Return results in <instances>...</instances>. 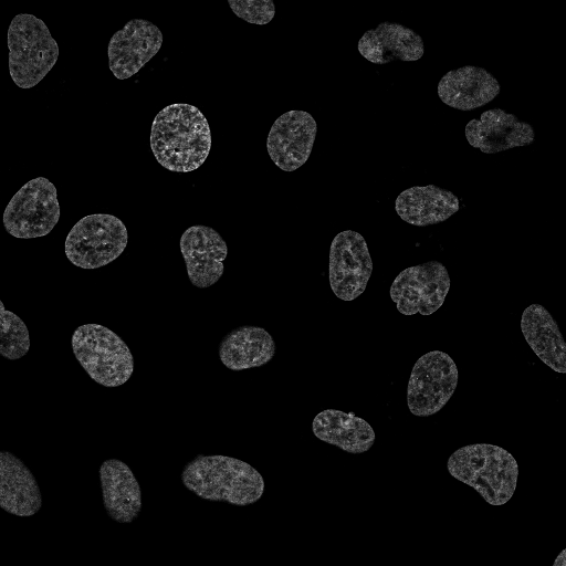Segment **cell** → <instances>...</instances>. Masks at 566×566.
Instances as JSON below:
<instances>
[{"instance_id": "cell-9", "label": "cell", "mask_w": 566, "mask_h": 566, "mask_svg": "<svg viewBox=\"0 0 566 566\" xmlns=\"http://www.w3.org/2000/svg\"><path fill=\"white\" fill-rule=\"evenodd\" d=\"M449 290L446 266L429 261L401 271L390 286V297L403 315H430L442 306Z\"/></svg>"}, {"instance_id": "cell-12", "label": "cell", "mask_w": 566, "mask_h": 566, "mask_svg": "<svg viewBox=\"0 0 566 566\" xmlns=\"http://www.w3.org/2000/svg\"><path fill=\"white\" fill-rule=\"evenodd\" d=\"M163 44L158 27L145 19H133L113 34L108 43V65L115 77L136 74Z\"/></svg>"}, {"instance_id": "cell-15", "label": "cell", "mask_w": 566, "mask_h": 566, "mask_svg": "<svg viewBox=\"0 0 566 566\" xmlns=\"http://www.w3.org/2000/svg\"><path fill=\"white\" fill-rule=\"evenodd\" d=\"M359 53L369 62L417 61L423 55V40L400 23L381 22L366 31L358 42Z\"/></svg>"}, {"instance_id": "cell-6", "label": "cell", "mask_w": 566, "mask_h": 566, "mask_svg": "<svg viewBox=\"0 0 566 566\" xmlns=\"http://www.w3.org/2000/svg\"><path fill=\"white\" fill-rule=\"evenodd\" d=\"M123 221L108 213H95L77 221L65 240V254L82 269H97L117 259L127 245Z\"/></svg>"}, {"instance_id": "cell-23", "label": "cell", "mask_w": 566, "mask_h": 566, "mask_svg": "<svg viewBox=\"0 0 566 566\" xmlns=\"http://www.w3.org/2000/svg\"><path fill=\"white\" fill-rule=\"evenodd\" d=\"M29 348L27 325L18 315L6 310L0 301V354L9 360H15L23 357Z\"/></svg>"}, {"instance_id": "cell-17", "label": "cell", "mask_w": 566, "mask_h": 566, "mask_svg": "<svg viewBox=\"0 0 566 566\" xmlns=\"http://www.w3.org/2000/svg\"><path fill=\"white\" fill-rule=\"evenodd\" d=\"M103 503L109 517L118 523H132L142 510L139 484L120 460L108 459L99 468Z\"/></svg>"}, {"instance_id": "cell-5", "label": "cell", "mask_w": 566, "mask_h": 566, "mask_svg": "<svg viewBox=\"0 0 566 566\" xmlns=\"http://www.w3.org/2000/svg\"><path fill=\"white\" fill-rule=\"evenodd\" d=\"M72 348L81 366L102 386L118 387L134 371V358L126 343L103 325L77 327L72 336Z\"/></svg>"}, {"instance_id": "cell-14", "label": "cell", "mask_w": 566, "mask_h": 566, "mask_svg": "<svg viewBox=\"0 0 566 566\" xmlns=\"http://www.w3.org/2000/svg\"><path fill=\"white\" fill-rule=\"evenodd\" d=\"M469 144L486 154H495L534 142L531 124L520 120L502 108L483 112L480 119H471L465 126Z\"/></svg>"}, {"instance_id": "cell-10", "label": "cell", "mask_w": 566, "mask_h": 566, "mask_svg": "<svg viewBox=\"0 0 566 566\" xmlns=\"http://www.w3.org/2000/svg\"><path fill=\"white\" fill-rule=\"evenodd\" d=\"M373 272V261L364 237L353 230L335 235L329 250L328 279L333 293L353 301L365 291Z\"/></svg>"}, {"instance_id": "cell-13", "label": "cell", "mask_w": 566, "mask_h": 566, "mask_svg": "<svg viewBox=\"0 0 566 566\" xmlns=\"http://www.w3.org/2000/svg\"><path fill=\"white\" fill-rule=\"evenodd\" d=\"M180 250L190 282L206 289L223 274L228 248L214 229L198 224L188 228L180 238Z\"/></svg>"}, {"instance_id": "cell-16", "label": "cell", "mask_w": 566, "mask_h": 566, "mask_svg": "<svg viewBox=\"0 0 566 566\" xmlns=\"http://www.w3.org/2000/svg\"><path fill=\"white\" fill-rule=\"evenodd\" d=\"M500 90L497 80L490 72L473 65L449 71L438 84L440 99L460 111H471L490 103Z\"/></svg>"}, {"instance_id": "cell-11", "label": "cell", "mask_w": 566, "mask_h": 566, "mask_svg": "<svg viewBox=\"0 0 566 566\" xmlns=\"http://www.w3.org/2000/svg\"><path fill=\"white\" fill-rule=\"evenodd\" d=\"M317 126L313 116L304 111H290L272 125L266 148L272 161L284 171L300 168L308 159Z\"/></svg>"}, {"instance_id": "cell-19", "label": "cell", "mask_w": 566, "mask_h": 566, "mask_svg": "<svg viewBox=\"0 0 566 566\" xmlns=\"http://www.w3.org/2000/svg\"><path fill=\"white\" fill-rule=\"evenodd\" d=\"M396 212L406 222L426 227L437 224L458 212L460 202L450 190L434 185L403 190L396 199Z\"/></svg>"}, {"instance_id": "cell-20", "label": "cell", "mask_w": 566, "mask_h": 566, "mask_svg": "<svg viewBox=\"0 0 566 566\" xmlns=\"http://www.w3.org/2000/svg\"><path fill=\"white\" fill-rule=\"evenodd\" d=\"M525 340L539 359L554 371L566 373V345L549 312L539 304L527 306L521 318Z\"/></svg>"}, {"instance_id": "cell-3", "label": "cell", "mask_w": 566, "mask_h": 566, "mask_svg": "<svg viewBox=\"0 0 566 566\" xmlns=\"http://www.w3.org/2000/svg\"><path fill=\"white\" fill-rule=\"evenodd\" d=\"M449 473L472 486L489 504H505L514 494L518 468L505 449L475 443L462 447L448 459Z\"/></svg>"}, {"instance_id": "cell-24", "label": "cell", "mask_w": 566, "mask_h": 566, "mask_svg": "<svg viewBox=\"0 0 566 566\" xmlns=\"http://www.w3.org/2000/svg\"><path fill=\"white\" fill-rule=\"evenodd\" d=\"M228 4L237 17L252 24H268L275 14L272 0H228Z\"/></svg>"}, {"instance_id": "cell-8", "label": "cell", "mask_w": 566, "mask_h": 566, "mask_svg": "<svg viewBox=\"0 0 566 566\" xmlns=\"http://www.w3.org/2000/svg\"><path fill=\"white\" fill-rule=\"evenodd\" d=\"M458 385V368L446 353L433 350L415 364L407 388L410 412L428 417L439 412L449 401Z\"/></svg>"}, {"instance_id": "cell-2", "label": "cell", "mask_w": 566, "mask_h": 566, "mask_svg": "<svg viewBox=\"0 0 566 566\" xmlns=\"http://www.w3.org/2000/svg\"><path fill=\"white\" fill-rule=\"evenodd\" d=\"M184 485L201 499L244 506L264 492L262 475L249 463L227 455H198L181 472Z\"/></svg>"}, {"instance_id": "cell-7", "label": "cell", "mask_w": 566, "mask_h": 566, "mask_svg": "<svg viewBox=\"0 0 566 566\" xmlns=\"http://www.w3.org/2000/svg\"><path fill=\"white\" fill-rule=\"evenodd\" d=\"M60 219L55 186L44 177L23 185L3 212V226L15 238H39L49 234Z\"/></svg>"}, {"instance_id": "cell-18", "label": "cell", "mask_w": 566, "mask_h": 566, "mask_svg": "<svg viewBox=\"0 0 566 566\" xmlns=\"http://www.w3.org/2000/svg\"><path fill=\"white\" fill-rule=\"evenodd\" d=\"M0 505L6 512L18 516H32L42 505L35 478L9 451L0 452Z\"/></svg>"}, {"instance_id": "cell-21", "label": "cell", "mask_w": 566, "mask_h": 566, "mask_svg": "<svg viewBox=\"0 0 566 566\" xmlns=\"http://www.w3.org/2000/svg\"><path fill=\"white\" fill-rule=\"evenodd\" d=\"M312 430L319 440L354 454L368 451L375 442L374 429L366 420L336 409L317 413Z\"/></svg>"}, {"instance_id": "cell-1", "label": "cell", "mask_w": 566, "mask_h": 566, "mask_svg": "<svg viewBox=\"0 0 566 566\" xmlns=\"http://www.w3.org/2000/svg\"><path fill=\"white\" fill-rule=\"evenodd\" d=\"M150 148L156 160L170 171L189 172L199 168L211 148L207 118L190 104L166 106L153 122Z\"/></svg>"}, {"instance_id": "cell-4", "label": "cell", "mask_w": 566, "mask_h": 566, "mask_svg": "<svg viewBox=\"0 0 566 566\" xmlns=\"http://www.w3.org/2000/svg\"><path fill=\"white\" fill-rule=\"evenodd\" d=\"M9 70L15 85L31 88L51 71L59 46L46 24L33 14H17L8 29Z\"/></svg>"}, {"instance_id": "cell-25", "label": "cell", "mask_w": 566, "mask_h": 566, "mask_svg": "<svg viewBox=\"0 0 566 566\" xmlns=\"http://www.w3.org/2000/svg\"><path fill=\"white\" fill-rule=\"evenodd\" d=\"M565 565V551L560 553V555L556 558L554 566H564Z\"/></svg>"}, {"instance_id": "cell-22", "label": "cell", "mask_w": 566, "mask_h": 566, "mask_svg": "<svg viewBox=\"0 0 566 566\" xmlns=\"http://www.w3.org/2000/svg\"><path fill=\"white\" fill-rule=\"evenodd\" d=\"M275 354L273 337L262 327L240 326L220 343L219 358L231 370H244L269 363Z\"/></svg>"}]
</instances>
